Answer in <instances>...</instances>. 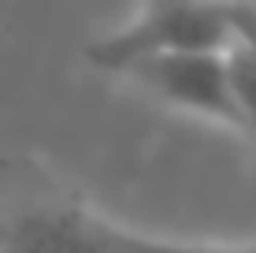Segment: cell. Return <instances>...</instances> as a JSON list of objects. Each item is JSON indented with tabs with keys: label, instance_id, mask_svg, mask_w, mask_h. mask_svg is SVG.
<instances>
[{
	"label": "cell",
	"instance_id": "6da1fadb",
	"mask_svg": "<svg viewBox=\"0 0 256 253\" xmlns=\"http://www.w3.org/2000/svg\"><path fill=\"white\" fill-rule=\"evenodd\" d=\"M230 19L226 0H145L122 30L104 34L86 49L96 71L126 75L130 67L178 52H226Z\"/></svg>",
	"mask_w": 256,
	"mask_h": 253
},
{
	"label": "cell",
	"instance_id": "7a4b0ae2",
	"mask_svg": "<svg viewBox=\"0 0 256 253\" xmlns=\"http://www.w3.org/2000/svg\"><path fill=\"white\" fill-rule=\"evenodd\" d=\"M126 78H134L141 90L160 97L171 108H182L190 116L212 119V123L234 130L245 138L242 112H238L234 82L226 52H178V56H156L130 67Z\"/></svg>",
	"mask_w": 256,
	"mask_h": 253
},
{
	"label": "cell",
	"instance_id": "3957f363",
	"mask_svg": "<svg viewBox=\"0 0 256 253\" xmlns=\"http://www.w3.org/2000/svg\"><path fill=\"white\" fill-rule=\"evenodd\" d=\"M0 253H116L108 223L74 205H34L0 223Z\"/></svg>",
	"mask_w": 256,
	"mask_h": 253
},
{
	"label": "cell",
	"instance_id": "277c9868",
	"mask_svg": "<svg viewBox=\"0 0 256 253\" xmlns=\"http://www.w3.org/2000/svg\"><path fill=\"white\" fill-rule=\"evenodd\" d=\"M108 238L116 253H256V242H245V246H190V242L148 238V234H138L126 227H112V223H108Z\"/></svg>",
	"mask_w": 256,
	"mask_h": 253
},
{
	"label": "cell",
	"instance_id": "5b68a950",
	"mask_svg": "<svg viewBox=\"0 0 256 253\" xmlns=\"http://www.w3.org/2000/svg\"><path fill=\"white\" fill-rule=\"evenodd\" d=\"M230 52L256 75V0H226Z\"/></svg>",
	"mask_w": 256,
	"mask_h": 253
}]
</instances>
